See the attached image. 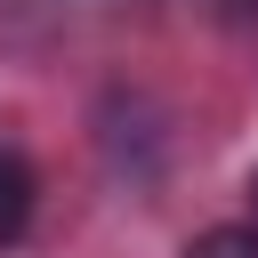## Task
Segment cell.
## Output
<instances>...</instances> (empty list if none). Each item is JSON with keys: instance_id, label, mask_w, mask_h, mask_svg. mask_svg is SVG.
<instances>
[{"instance_id": "cell-1", "label": "cell", "mask_w": 258, "mask_h": 258, "mask_svg": "<svg viewBox=\"0 0 258 258\" xmlns=\"http://www.w3.org/2000/svg\"><path fill=\"white\" fill-rule=\"evenodd\" d=\"M32 210H40V177L16 145H0V250H16L32 234Z\"/></svg>"}, {"instance_id": "cell-2", "label": "cell", "mask_w": 258, "mask_h": 258, "mask_svg": "<svg viewBox=\"0 0 258 258\" xmlns=\"http://www.w3.org/2000/svg\"><path fill=\"white\" fill-rule=\"evenodd\" d=\"M185 258H258V234L250 226H202L185 242Z\"/></svg>"}, {"instance_id": "cell-3", "label": "cell", "mask_w": 258, "mask_h": 258, "mask_svg": "<svg viewBox=\"0 0 258 258\" xmlns=\"http://www.w3.org/2000/svg\"><path fill=\"white\" fill-rule=\"evenodd\" d=\"M242 226H250V234H258V169H250V218H242Z\"/></svg>"}]
</instances>
